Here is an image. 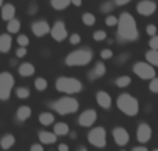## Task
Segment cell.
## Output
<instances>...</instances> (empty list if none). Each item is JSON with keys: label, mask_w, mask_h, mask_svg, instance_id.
I'll use <instances>...</instances> for the list:
<instances>
[{"label": "cell", "mask_w": 158, "mask_h": 151, "mask_svg": "<svg viewBox=\"0 0 158 151\" xmlns=\"http://www.w3.org/2000/svg\"><path fill=\"white\" fill-rule=\"evenodd\" d=\"M118 38L122 40L132 42L139 38V31L136 27V21L129 13H122L118 21Z\"/></svg>", "instance_id": "1"}, {"label": "cell", "mask_w": 158, "mask_h": 151, "mask_svg": "<svg viewBox=\"0 0 158 151\" xmlns=\"http://www.w3.org/2000/svg\"><path fill=\"white\" fill-rule=\"evenodd\" d=\"M117 105H118V108L128 116H135L139 112V101H137L133 96H131V94H128V93H123L118 97Z\"/></svg>", "instance_id": "2"}, {"label": "cell", "mask_w": 158, "mask_h": 151, "mask_svg": "<svg viewBox=\"0 0 158 151\" xmlns=\"http://www.w3.org/2000/svg\"><path fill=\"white\" fill-rule=\"evenodd\" d=\"M93 54L89 49H79L69 53L65 58V64L69 67H82L92 61Z\"/></svg>", "instance_id": "3"}, {"label": "cell", "mask_w": 158, "mask_h": 151, "mask_svg": "<svg viewBox=\"0 0 158 151\" xmlns=\"http://www.w3.org/2000/svg\"><path fill=\"white\" fill-rule=\"evenodd\" d=\"M56 88L61 93L67 94H75L82 90V83L77 78H69V76H61L56 82Z\"/></svg>", "instance_id": "4"}, {"label": "cell", "mask_w": 158, "mask_h": 151, "mask_svg": "<svg viewBox=\"0 0 158 151\" xmlns=\"http://www.w3.org/2000/svg\"><path fill=\"white\" fill-rule=\"evenodd\" d=\"M52 107L60 115H68V114L77 112L79 108V103L72 97H63V99L57 100L56 103H53Z\"/></svg>", "instance_id": "5"}, {"label": "cell", "mask_w": 158, "mask_h": 151, "mask_svg": "<svg viewBox=\"0 0 158 151\" xmlns=\"http://www.w3.org/2000/svg\"><path fill=\"white\" fill-rule=\"evenodd\" d=\"M13 88H14V76L10 72H2L0 74V100L10 99Z\"/></svg>", "instance_id": "6"}, {"label": "cell", "mask_w": 158, "mask_h": 151, "mask_svg": "<svg viewBox=\"0 0 158 151\" xmlns=\"http://www.w3.org/2000/svg\"><path fill=\"white\" fill-rule=\"evenodd\" d=\"M133 72L142 79H151L153 80L156 78V69L153 68V65L148 63H136L133 65Z\"/></svg>", "instance_id": "7"}, {"label": "cell", "mask_w": 158, "mask_h": 151, "mask_svg": "<svg viewBox=\"0 0 158 151\" xmlns=\"http://www.w3.org/2000/svg\"><path fill=\"white\" fill-rule=\"evenodd\" d=\"M106 130L104 128H94L89 132V143L93 144L94 147H98V149H103L106 147V143H107V137H106Z\"/></svg>", "instance_id": "8"}, {"label": "cell", "mask_w": 158, "mask_h": 151, "mask_svg": "<svg viewBox=\"0 0 158 151\" xmlns=\"http://www.w3.org/2000/svg\"><path fill=\"white\" fill-rule=\"evenodd\" d=\"M52 38L57 42H63L64 39L68 36V32H67V28H65V24L63 21H57L54 25H53V29L50 32Z\"/></svg>", "instance_id": "9"}, {"label": "cell", "mask_w": 158, "mask_h": 151, "mask_svg": "<svg viewBox=\"0 0 158 151\" xmlns=\"http://www.w3.org/2000/svg\"><path fill=\"white\" fill-rule=\"evenodd\" d=\"M96 119H97V112H96L94 110H86V111H83V112L79 115L78 122H79L81 126L89 128V126H92V125L94 124Z\"/></svg>", "instance_id": "10"}, {"label": "cell", "mask_w": 158, "mask_h": 151, "mask_svg": "<svg viewBox=\"0 0 158 151\" xmlns=\"http://www.w3.org/2000/svg\"><path fill=\"white\" fill-rule=\"evenodd\" d=\"M137 13L142 14V15H151L154 14V11L157 10V4L153 2V0H142V2L137 4Z\"/></svg>", "instance_id": "11"}, {"label": "cell", "mask_w": 158, "mask_h": 151, "mask_svg": "<svg viewBox=\"0 0 158 151\" xmlns=\"http://www.w3.org/2000/svg\"><path fill=\"white\" fill-rule=\"evenodd\" d=\"M151 135H153V130H151V128L148 126L147 124H140L139 125L136 136H137V140H139L140 143H147V141L151 139Z\"/></svg>", "instance_id": "12"}, {"label": "cell", "mask_w": 158, "mask_h": 151, "mask_svg": "<svg viewBox=\"0 0 158 151\" xmlns=\"http://www.w3.org/2000/svg\"><path fill=\"white\" fill-rule=\"evenodd\" d=\"M112 137H114L115 143H117L118 146H125L129 141V133L126 132L123 128H115V129L112 130Z\"/></svg>", "instance_id": "13"}, {"label": "cell", "mask_w": 158, "mask_h": 151, "mask_svg": "<svg viewBox=\"0 0 158 151\" xmlns=\"http://www.w3.org/2000/svg\"><path fill=\"white\" fill-rule=\"evenodd\" d=\"M32 32L38 38H42V36L47 35L49 32H52V29H50V25L46 21H36L32 24Z\"/></svg>", "instance_id": "14"}, {"label": "cell", "mask_w": 158, "mask_h": 151, "mask_svg": "<svg viewBox=\"0 0 158 151\" xmlns=\"http://www.w3.org/2000/svg\"><path fill=\"white\" fill-rule=\"evenodd\" d=\"M96 100H97V103H98L100 107H103V108H110L111 107V103H112L111 96H110L108 93H106V92H103V90L98 92L97 96H96Z\"/></svg>", "instance_id": "15"}, {"label": "cell", "mask_w": 158, "mask_h": 151, "mask_svg": "<svg viewBox=\"0 0 158 151\" xmlns=\"http://www.w3.org/2000/svg\"><path fill=\"white\" fill-rule=\"evenodd\" d=\"M15 15V7L13 4H4L2 8V18L4 21H11Z\"/></svg>", "instance_id": "16"}, {"label": "cell", "mask_w": 158, "mask_h": 151, "mask_svg": "<svg viewBox=\"0 0 158 151\" xmlns=\"http://www.w3.org/2000/svg\"><path fill=\"white\" fill-rule=\"evenodd\" d=\"M39 140L42 141L43 144H53L57 141V135L52 132H40L39 133Z\"/></svg>", "instance_id": "17"}, {"label": "cell", "mask_w": 158, "mask_h": 151, "mask_svg": "<svg viewBox=\"0 0 158 151\" xmlns=\"http://www.w3.org/2000/svg\"><path fill=\"white\" fill-rule=\"evenodd\" d=\"M104 74H106V65H104L103 63H97L94 65V68L92 69V72L89 74V79L93 80V79H96V78L103 76Z\"/></svg>", "instance_id": "18"}, {"label": "cell", "mask_w": 158, "mask_h": 151, "mask_svg": "<svg viewBox=\"0 0 158 151\" xmlns=\"http://www.w3.org/2000/svg\"><path fill=\"white\" fill-rule=\"evenodd\" d=\"M11 43H13L11 36H8L7 33L0 35V51L2 53H7L11 49Z\"/></svg>", "instance_id": "19"}, {"label": "cell", "mask_w": 158, "mask_h": 151, "mask_svg": "<svg viewBox=\"0 0 158 151\" xmlns=\"http://www.w3.org/2000/svg\"><path fill=\"white\" fill-rule=\"evenodd\" d=\"M18 72L21 76H31L35 74V67L29 63H24L18 67Z\"/></svg>", "instance_id": "20"}, {"label": "cell", "mask_w": 158, "mask_h": 151, "mask_svg": "<svg viewBox=\"0 0 158 151\" xmlns=\"http://www.w3.org/2000/svg\"><path fill=\"white\" fill-rule=\"evenodd\" d=\"M31 114H32V110H31L28 105H22V107H19L18 110H17V119H19V121H27L31 116Z\"/></svg>", "instance_id": "21"}, {"label": "cell", "mask_w": 158, "mask_h": 151, "mask_svg": "<svg viewBox=\"0 0 158 151\" xmlns=\"http://www.w3.org/2000/svg\"><path fill=\"white\" fill-rule=\"evenodd\" d=\"M14 143H15V137L13 135H4L0 140V147L3 150H8L10 147L14 146Z\"/></svg>", "instance_id": "22"}, {"label": "cell", "mask_w": 158, "mask_h": 151, "mask_svg": "<svg viewBox=\"0 0 158 151\" xmlns=\"http://www.w3.org/2000/svg\"><path fill=\"white\" fill-rule=\"evenodd\" d=\"M54 133L57 136H67L69 133V128L67 124L64 122H58V124L54 125Z\"/></svg>", "instance_id": "23"}, {"label": "cell", "mask_w": 158, "mask_h": 151, "mask_svg": "<svg viewBox=\"0 0 158 151\" xmlns=\"http://www.w3.org/2000/svg\"><path fill=\"white\" fill-rule=\"evenodd\" d=\"M39 122L42 125H44V126H49V125H52L54 122V115L50 112H42L39 115Z\"/></svg>", "instance_id": "24"}, {"label": "cell", "mask_w": 158, "mask_h": 151, "mask_svg": "<svg viewBox=\"0 0 158 151\" xmlns=\"http://www.w3.org/2000/svg\"><path fill=\"white\" fill-rule=\"evenodd\" d=\"M146 58H147V63L151 64L154 67H158V50H148L146 53Z\"/></svg>", "instance_id": "25"}, {"label": "cell", "mask_w": 158, "mask_h": 151, "mask_svg": "<svg viewBox=\"0 0 158 151\" xmlns=\"http://www.w3.org/2000/svg\"><path fill=\"white\" fill-rule=\"evenodd\" d=\"M19 28H21V22L18 21V19H11V21H8L7 24V31L10 33H17L19 31Z\"/></svg>", "instance_id": "26"}, {"label": "cell", "mask_w": 158, "mask_h": 151, "mask_svg": "<svg viewBox=\"0 0 158 151\" xmlns=\"http://www.w3.org/2000/svg\"><path fill=\"white\" fill-rule=\"evenodd\" d=\"M71 4V0H52V6L56 10H64Z\"/></svg>", "instance_id": "27"}, {"label": "cell", "mask_w": 158, "mask_h": 151, "mask_svg": "<svg viewBox=\"0 0 158 151\" xmlns=\"http://www.w3.org/2000/svg\"><path fill=\"white\" fill-rule=\"evenodd\" d=\"M82 21H83L85 25H87V27H92V25L96 22V17L93 15L92 13H85L83 15H82Z\"/></svg>", "instance_id": "28"}, {"label": "cell", "mask_w": 158, "mask_h": 151, "mask_svg": "<svg viewBox=\"0 0 158 151\" xmlns=\"http://www.w3.org/2000/svg\"><path fill=\"white\" fill-rule=\"evenodd\" d=\"M132 82V79L129 76H119L117 80H115V85L119 86V88H126V86H129Z\"/></svg>", "instance_id": "29"}, {"label": "cell", "mask_w": 158, "mask_h": 151, "mask_svg": "<svg viewBox=\"0 0 158 151\" xmlns=\"http://www.w3.org/2000/svg\"><path fill=\"white\" fill-rule=\"evenodd\" d=\"M35 88H36V90H39V92L46 90V88H47V80L44 79V78H38V79L35 80Z\"/></svg>", "instance_id": "30"}, {"label": "cell", "mask_w": 158, "mask_h": 151, "mask_svg": "<svg viewBox=\"0 0 158 151\" xmlns=\"http://www.w3.org/2000/svg\"><path fill=\"white\" fill-rule=\"evenodd\" d=\"M15 93H17V97H19V99H27V97H29V90H28L27 88H18Z\"/></svg>", "instance_id": "31"}, {"label": "cell", "mask_w": 158, "mask_h": 151, "mask_svg": "<svg viewBox=\"0 0 158 151\" xmlns=\"http://www.w3.org/2000/svg\"><path fill=\"white\" fill-rule=\"evenodd\" d=\"M17 42H18L19 47H27L28 44H29V39H28L27 35H19L18 39H17Z\"/></svg>", "instance_id": "32"}, {"label": "cell", "mask_w": 158, "mask_h": 151, "mask_svg": "<svg viewBox=\"0 0 158 151\" xmlns=\"http://www.w3.org/2000/svg\"><path fill=\"white\" fill-rule=\"evenodd\" d=\"M118 21H119V19H118L117 17L108 15L106 18V25H107V27H115V25H118Z\"/></svg>", "instance_id": "33"}, {"label": "cell", "mask_w": 158, "mask_h": 151, "mask_svg": "<svg viewBox=\"0 0 158 151\" xmlns=\"http://www.w3.org/2000/svg\"><path fill=\"white\" fill-rule=\"evenodd\" d=\"M106 32L104 31H96L94 33H93V39L94 40H97V42H101V40H104L106 39Z\"/></svg>", "instance_id": "34"}, {"label": "cell", "mask_w": 158, "mask_h": 151, "mask_svg": "<svg viewBox=\"0 0 158 151\" xmlns=\"http://www.w3.org/2000/svg\"><path fill=\"white\" fill-rule=\"evenodd\" d=\"M150 90L153 92V93H158V78H154L153 80L150 82Z\"/></svg>", "instance_id": "35"}, {"label": "cell", "mask_w": 158, "mask_h": 151, "mask_svg": "<svg viewBox=\"0 0 158 151\" xmlns=\"http://www.w3.org/2000/svg\"><path fill=\"white\" fill-rule=\"evenodd\" d=\"M150 47H151V50H158V36L156 35L154 38H151L150 39Z\"/></svg>", "instance_id": "36"}, {"label": "cell", "mask_w": 158, "mask_h": 151, "mask_svg": "<svg viewBox=\"0 0 158 151\" xmlns=\"http://www.w3.org/2000/svg\"><path fill=\"white\" fill-rule=\"evenodd\" d=\"M146 32H147L150 36H153V38H154V36H156V33H157V27H156V25H153V24H150L147 27V29H146Z\"/></svg>", "instance_id": "37"}, {"label": "cell", "mask_w": 158, "mask_h": 151, "mask_svg": "<svg viewBox=\"0 0 158 151\" xmlns=\"http://www.w3.org/2000/svg\"><path fill=\"white\" fill-rule=\"evenodd\" d=\"M112 7H114V4H112L111 2H107V3H104V4L101 6V11H104V13H108V11L112 10Z\"/></svg>", "instance_id": "38"}, {"label": "cell", "mask_w": 158, "mask_h": 151, "mask_svg": "<svg viewBox=\"0 0 158 151\" xmlns=\"http://www.w3.org/2000/svg\"><path fill=\"white\" fill-rule=\"evenodd\" d=\"M111 57H112V51L110 49H106L101 51V58H103V60H108V58H111Z\"/></svg>", "instance_id": "39"}, {"label": "cell", "mask_w": 158, "mask_h": 151, "mask_svg": "<svg viewBox=\"0 0 158 151\" xmlns=\"http://www.w3.org/2000/svg\"><path fill=\"white\" fill-rule=\"evenodd\" d=\"M69 40H71V43H72V44H78L79 42H81V36H79L78 33H74V35H71Z\"/></svg>", "instance_id": "40"}, {"label": "cell", "mask_w": 158, "mask_h": 151, "mask_svg": "<svg viewBox=\"0 0 158 151\" xmlns=\"http://www.w3.org/2000/svg\"><path fill=\"white\" fill-rule=\"evenodd\" d=\"M15 54H17V57H24L25 54H27V49H25V47H18V49H17V51H15Z\"/></svg>", "instance_id": "41"}, {"label": "cell", "mask_w": 158, "mask_h": 151, "mask_svg": "<svg viewBox=\"0 0 158 151\" xmlns=\"http://www.w3.org/2000/svg\"><path fill=\"white\" fill-rule=\"evenodd\" d=\"M31 151H43V147H42V144H33L31 147Z\"/></svg>", "instance_id": "42"}, {"label": "cell", "mask_w": 158, "mask_h": 151, "mask_svg": "<svg viewBox=\"0 0 158 151\" xmlns=\"http://www.w3.org/2000/svg\"><path fill=\"white\" fill-rule=\"evenodd\" d=\"M129 2H131V0H115V4L117 6H125V4H128Z\"/></svg>", "instance_id": "43"}, {"label": "cell", "mask_w": 158, "mask_h": 151, "mask_svg": "<svg viewBox=\"0 0 158 151\" xmlns=\"http://www.w3.org/2000/svg\"><path fill=\"white\" fill-rule=\"evenodd\" d=\"M58 151H69V147L67 144H60L58 146Z\"/></svg>", "instance_id": "44"}, {"label": "cell", "mask_w": 158, "mask_h": 151, "mask_svg": "<svg viewBox=\"0 0 158 151\" xmlns=\"http://www.w3.org/2000/svg\"><path fill=\"white\" fill-rule=\"evenodd\" d=\"M71 3L74 6H77V7H79V6L82 4V0H71Z\"/></svg>", "instance_id": "45"}, {"label": "cell", "mask_w": 158, "mask_h": 151, "mask_svg": "<svg viewBox=\"0 0 158 151\" xmlns=\"http://www.w3.org/2000/svg\"><path fill=\"white\" fill-rule=\"evenodd\" d=\"M132 151H148V150L146 149V147H135Z\"/></svg>", "instance_id": "46"}, {"label": "cell", "mask_w": 158, "mask_h": 151, "mask_svg": "<svg viewBox=\"0 0 158 151\" xmlns=\"http://www.w3.org/2000/svg\"><path fill=\"white\" fill-rule=\"evenodd\" d=\"M69 135H71L69 136L71 139H77V132H69Z\"/></svg>", "instance_id": "47"}, {"label": "cell", "mask_w": 158, "mask_h": 151, "mask_svg": "<svg viewBox=\"0 0 158 151\" xmlns=\"http://www.w3.org/2000/svg\"><path fill=\"white\" fill-rule=\"evenodd\" d=\"M79 151H87L86 149H81V150H79Z\"/></svg>", "instance_id": "48"}, {"label": "cell", "mask_w": 158, "mask_h": 151, "mask_svg": "<svg viewBox=\"0 0 158 151\" xmlns=\"http://www.w3.org/2000/svg\"><path fill=\"white\" fill-rule=\"evenodd\" d=\"M3 4V0H0V6H2Z\"/></svg>", "instance_id": "49"}, {"label": "cell", "mask_w": 158, "mask_h": 151, "mask_svg": "<svg viewBox=\"0 0 158 151\" xmlns=\"http://www.w3.org/2000/svg\"><path fill=\"white\" fill-rule=\"evenodd\" d=\"M153 151H158V149H156V150H153Z\"/></svg>", "instance_id": "50"}, {"label": "cell", "mask_w": 158, "mask_h": 151, "mask_svg": "<svg viewBox=\"0 0 158 151\" xmlns=\"http://www.w3.org/2000/svg\"><path fill=\"white\" fill-rule=\"evenodd\" d=\"M121 151H126V150H121Z\"/></svg>", "instance_id": "51"}]
</instances>
